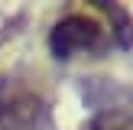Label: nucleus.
Returning <instances> with one entry per match:
<instances>
[{
    "instance_id": "f257e3e1",
    "label": "nucleus",
    "mask_w": 133,
    "mask_h": 130,
    "mask_svg": "<svg viewBox=\"0 0 133 130\" xmlns=\"http://www.w3.org/2000/svg\"><path fill=\"white\" fill-rule=\"evenodd\" d=\"M42 91L29 75L0 78V130H32L42 117Z\"/></svg>"
},
{
    "instance_id": "7ed1b4c3",
    "label": "nucleus",
    "mask_w": 133,
    "mask_h": 130,
    "mask_svg": "<svg viewBox=\"0 0 133 130\" xmlns=\"http://www.w3.org/2000/svg\"><path fill=\"white\" fill-rule=\"evenodd\" d=\"M94 10H101V13L110 16V23H114V36H117L120 46H130L133 42V20H130V13L123 10L120 3H104V0H97Z\"/></svg>"
},
{
    "instance_id": "20e7f679",
    "label": "nucleus",
    "mask_w": 133,
    "mask_h": 130,
    "mask_svg": "<svg viewBox=\"0 0 133 130\" xmlns=\"http://www.w3.org/2000/svg\"><path fill=\"white\" fill-rule=\"evenodd\" d=\"M84 130H133V114H127L120 107H104L88 120Z\"/></svg>"
},
{
    "instance_id": "f03ea898",
    "label": "nucleus",
    "mask_w": 133,
    "mask_h": 130,
    "mask_svg": "<svg viewBox=\"0 0 133 130\" xmlns=\"http://www.w3.org/2000/svg\"><path fill=\"white\" fill-rule=\"evenodd\" d=\"M49 46L58 58L71 55H97L107 49V32H104L101 20L88 16V13H68L65 20H58L55 29L49 36Z\"/></svg>"
}]
</instances>
